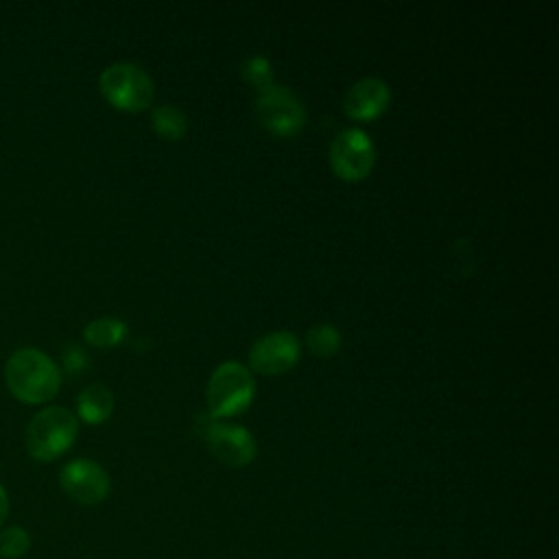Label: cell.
I'll use <instances>...</instances> for the list:
<instances>
[{
	"mask_svg": "<svg viewBox=\"0 0 559 559\" xmlns=\"http://www.w3.org/2000/svg\"><path fill=\"white\" fill-rule=\"evenodd\" d=\"M4 382L15 400L24 404H44L59 393L61 371L41 349L20 347L4 365Z\"/></svg>",
	"mask_w": 559,
	"mask_h": 559,
	"instance_id": "obj_1",
	"label": "cell"
},
{
	"mask_svg": "<svg viewBox=\"0 0 559 559\" xmlns=\"http://www.w3.org/2000/svg\"><path fill=\"white\" fill-rule=\"evenodd\" d=\"M79 435V419L63 406H46L26 426V450L35 461L50 463L66 454Z\"/></svg>",
	"mask_w": 559,
	"mask_h": 559,
	"instance_id": "obj_2",
	"label": "cell"
},
{
	"mask_svg": "<svg viewBox=\"0 0 559 559\" xmlns=\"http://www.w3.org/2000/svg\"><path fill=\"white\" fill-rule=\"evenodd\" d=\"M255 397V380L249 367L238 360L221 362L205 386V402L212 419L245 413Z\"/></svg>",
	"mask_w": 559,
	"mask_h": 559,
	"instance_id": "obj_3",
	"label": "cell"
},
{
	"mask_svg": "<svg viewBox=\"0 0 559 559\" xmlns=\"http://www.w3.org/2000/svg\"><path fill=\"white\" fill-rule=\"evenodd\" d=\"M98 90L111 107L122 111H142L155 96L153 76L133 61L107 66L98 76Z\"/></svg>",
	"mask_w": 559,
	"mask_h": 559,
	"instance_id": "obj_4",
	"label": "cell"
},
{
	"mask_svg": "<svg viewBox=\"0 0 559 559\" xmlns=\"http://www.w3.org/2000/svg\"><path fill=\"white\" fill-rule=\"evenodd\" d=\"M255 116L273 135L290 138L304 129L308 114L304 100L290 87L273 83L258 92Z\"/></svg>",
	"mask_w": 559,
	"mask_h": 559,
	"instance_id": "obj_5",
	"label": "cell"
},
{
	"mask_svg": "<svg viewBox=\"0 0 559 559\" xmlns=\"http://www.w3.org/2000/svg\"><path fill=\"white\" fill-rule=\"evenodd\" d=\"M330 168L343 181L365 179L376 164V144L360 127H347L330 142Z\"/></svg>",
	"mask_w": 559,
	"mask_h": 559,
	"instance_id": "obj_6",
	"label": "cell"
},
{
	"mask_svg": "<svg viewBox=\"0 0 559 559\" xmlns=\"http://www.w3.org/2000/svg\"><path fill=\"white\" fill-rule=\"evenodd\" d=\"M201 437L210 454L229 467H245L258 454V441L253 432L240 424L212 419L201 430Z\"/></svg>",
	"mask_w": 559,
	"mask_h": 559,
	"instance_id": "obj_7",
	"label": "cell"
},
{
	"mask_svg": "<svg viewBox=\"0 0 559 559\" xmlns=\"http://www.w3.org/2000/svg\"><path fill=\"white\" fill-rule=\"evenodd\" d=\"M61 489L81 504H98L109 496L111 478L107 469L92 459H72L59 472Z\"/></svg>",
	"mask_w": 559,
	"mask_h": 559,
	"instance_id": "obj_8",
	"label": "cell"
},
{
	"mask_svg": "<svg viewBox=\"0 0 559 559\" xmlns=\"http://www.w3.org/2000/svg\"><path fill=\"white\" fill-rule=\"evenodd\" d=\"M301 356L299 338L290 330H273L260 336L249 349V367L264 376H277L297 365Z\"/></svg>",
	"mask_w": 559,
	"mask_h": 559,
	"instance_id": "obj_9",
	"label": "cell"
},
{
	"mask_svg": "<svg viewBox=\"0 0 559 559\" xmlns=\"http://www.w3.org/2000/svg\"><path fill=\"white\" fill-rule=\"evenodd\" d=\"M389 103H391L389 83L380 76H362L347 90L343 98V111L352 120L365 122L386 111Z\"/></svg>",
	"mask_w": 559,
	"mask_h": 559,
	"instance_id": "obj_10",
	"label": "cell"
},
{
	"mask_svg": "<svg viewBox=\"0 0 559 559\" xmlns=\"http://www.w3.org/2000/svg\"><path fill=\"white\" fill-rule=\"evenodd\" d=\"M111 411H114V393L100 382L87 384L76 395V413L85 424H92V426L103 424L109 419Z\"/></svg>",
	"mask_w": 559,
	"mask_h": 559,
	"instance_id": "obj_11",
	"label": "cell"
},
{
	"mask_svg": "<svg viewBox=\"0 0 559 559\" xmlns=\"http://www.w3.org/2000/svg\"><path fill=\"white\" fill-rule=\"evenodd\" d=\"M127 332H129V328L122 319H118V317H98V319H94L85 325L83 338L92 347L109 349V347H116L127 336Z\"/></svg>",
	"mask_w": 559,
	"mask_h": 559,
	"instance_id": "obj_12",
	"label": "cell"
},
{
	"mask_svg": "<svg viewBox=\"0 0 559 559\" xmlns=\"http://www.w3.org/2000/svg\"><path fill=\"white\" fill-rule=\"evenodd\" d=\"M188 127H190V120H188L186 111L177 105L166 103V105L153 107V111H151V129L166 140L183 138Z\"/></svg>",
	"mask_w": 559,
	"mask_h": 559,
	"instance_id": "obj_13",
	"label": "cell"
},
{
	"mask_svg": "<svg viewBox=\"0 0 559 559\" xmlns=\"http://www.w3.org/2000/svg\"><path fill=\"white\" fill-rule=\"evenodd\" d=\"M306 345L314 356H334L343 345V334L332 323H317L306 332Z\"/></svg>",
	"mask_w": 559,
	"mask_h": 559,
	"instance_id": "obj_14",
	"label": "cell"
},
{
	"mask_svg": "<svg viewBox=\"0 0 559 559\" xmlns=\"http://www.w3.org/2000/svg\"><path fill=\"white\" fill-rule=\"evenodd\" d=\"M242 79L258 92L273 85V66L264 55H251L242 61Z\"/></svg>",
	"mask_w": 559,
	"mask_h": 559,
	"instance_id": "obj_15",
	"label": "cell"
},
{
	"mask_svg": "<svg viewBox=\"0 0 559 559\" xmlns=\"http://www.w3.org/2000/svg\"><path fill=\"white\" fill-rule=\"evenodd\" d=\"M31 537L22 526H9L0 531V557L20 559L28 552Z\"/></svg>",
	"mask_w": 559,
	"mask_h": 559,
	"instance_id": "obj_16",
	"label": "cell"
},
{
	"mask_svg": "<svg viewBox=\"0 0 559 559\" xmlns=\"http://www.w3.org/2000/svg\"><path fill=\"white\" fill-rule=\"evenodd\" d=\"M63 367H66L70 373L83 371V369L87 367V354H85L81 347H76V345L68 347V349L63 352Z\"/></svg>",
	"mask_w": 559,
	"mask_h": 559,
	"instance_id": "obj_17",
	"label": "cell"
},
{
	"mask_svg": "<svg viewBox=\"0 0 559 559\" xmlns=\"http://www.w3.org/2000/svg\"><path fill=\"white\" fill-rule=\"evenodd\" d=\"M7 515H9V496H7L4 487L0 485V524L7 520Z\"/></svg>",
	"mask_w": 559,
	"mask_h": 559,
	"instance_id": "obj_18",
	"label": "cell"
}]
</instances>
